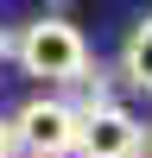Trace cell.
<instances>
[{
	"label": "cell",
	"instance_id": "cell-1",
	"mask_svg": "<svg viewBox=\"0 0 152 158\" xmlns=\"http://www.w3.org/2000/svg\"><path fill=\"white\" fill-rule=\"evenodd\" d=\"M13 57H19V70L38 76V82H89V38L76 32L63 13L32 19L13 38Z\"/></svg>",
	"mask_w": 152,
	"mask_h": 158
},
{
	"label": "cell",
	"instance_id": "cell-2",
	"mask_svg": "<svg viewBox=\"0 0 152 158\" xmlns=\"http://www.w3.org/2000/svg\"><path fill=\"white\" fill-rule=\"evenodd\" d=\"M6 127H13V146H25L32 158H76V108L57 95H32Z\"/></svg>",
	"mask_w": 152,
	"mask_h": 158
},
{
	"label": "cell",
	"instance_id": "cell-3",
	"mask_svg": "<svg viewBox=\"0 0 152 158\" xmlns=\"http://www.w3.org/2000/svg\"><path fill=\"white\" fill-rule=\"evenodd\" d=\"M133 146H139V120L120 101L76 108V158H133Z\"/></svg>",
	"mask_w": 152,
	"mask_h": 158
},
{
	"label": "cell",
	"instance_id": "cell-4",
	"mask_svg": "<svg viewBox=\"0 0 152 158\" xmlns=\"http://www.w3.org/2000/svg\"><path fill=\"white\" fill-rule=\"evenodd\" d=\"M120 76L139 89V95H152V13L127 32V44H120Z\"/></svg>",
	"mask_w": 152,
	"mask_h": 158
},
{
	"label": "cell",
	"instance_id": "cell-5",
	"mask_svg": "<svg viewBox=\"0 0 152 158\" xmlns=\"http://www.w3.org/2000/svg\"><path fill=\"white\" fill-rule=\"evenodd\" d=\"M133 158H152V127H139V146H133Z\"/></svg>",
	"mask_w": 152,
	"mask_h": 158
},
{
	"label": "cell",
	"instance_id": "cell-6",
	"mask_svg": "<svg viewBox=\"0 0 152 158\" xmlns=\"http://www.w3.org/2000/svg\"><path fill=\"white\" fill-rule=\"evenodd\" d=\"M0 158H13V127L0 120Z\"/></svg>",
	"mask_w": 152,
	"mask_h": 158
},
{
	"label": "cell",
	"instance_id": "cell-7",
	"mask_svg": "<svg viewBox=\"0 0 152 158\" xmlns=\"http://www.w3.org/2000/svg\"><path fill=\"white\" fill-rule=\"evenodd\" d=\"M6 57H13V32L0 25V63H6Z\"/></svg>",
	"mask_w": 152,
	"mask_h": 158
}]
</instances>
